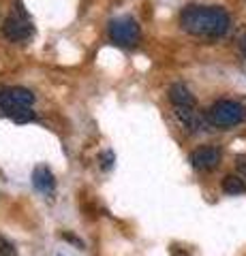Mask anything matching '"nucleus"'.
Here are the masks:
<instances>
[{"label": "nucleus", "instance_id": "20e7f679", "mask_svg": "<svg viewBox=\"0 0 246 256\" xmlns=\"http://www.w3.org/2000/svg\"><path fill=\"white\" fill-rule=\"evenodd\" d=\"M3 34L9 38V41H13V43L26 41V38L33 36V24H30L26 11H24L22 6L5 20V24H3Z\"/></svg>", "mask_w": 246, "mask_h": 256}, {"label": "nucleus", "instance_id": "9b49d317", "mask_svg": "<svg viewBox=\"0 0 246 256\" xmlns=\"http://www.w3.org/2000/svg\"><path fill=\"white\" fill-rule=\"evenodd\" d=\"M223 190L227 194H244L246 192V182L240 178V175H227L223 180Z\"/></svg>", "mask_w": 246, "mask_h": 256}, {"label": "nucleus", "instance_id": "dca6fc26", "mask_svg": "<svg viewBox=\"0 0 246 256\" xmlns=\"http://www.w3.org/2000/svg\"><path fill=\"white\" fill-rule=\"evenodd\" d=\"M240 50H242V54L246 56V34L242 36V41H240Z\"/></svg>", "mask_w": 246, "mask_h": 256}, {"label": "nucleus", "instance_id": "1a4fd4ad", "mask_svg": "<svg viewBox=\"0 0 246 256\" xmlns=\"http://www.w3.org/2000/svg\"><path fill=\"white\" fill-rule=\"evenodd\" d=\"M33 186L39 192H43V194H52V192L56 190V178H54V173L47 169V166L39 164L33 171Z\"/></svg>", "mask_w": 246, "mask_h": 256}, {"label": "nucleus", "instance_id": "f8f14e48", "mask_svg": "<svg viewBox=\"0 0 246 256\" xmlns=\"http://www.w3.org/2000/svg\"><path fill=\"white\" fill-rule=\"evenodd\" d=\"M99 162H101V169H103V171H109V169L114 166V162H116L114 152H112V150L101 152V154H99Z\"/></svg>", "mask_w": 246, "mask_h": 256}, {"label": "nucleus", "instance_id": "4468645a", "mask_svg": "<svg viewBox=\"0 0 246 256\" xmlns=\"http://www.w3.org/2000/svg\"><path fill=\"white\" fill-rule=\"evenodd\" d=\"M235 166H237V173L242 175V180L246 182V156H237Z\"/></svg>", "mask_w": 246, "mask_h": 256}, {"label": "nucleus", "instance_id": "39448f33", "mask_svg": "<svg viewBox=\"0 0 246 256\" xmlns=\"http://www.w3.org/2000/svg\"><path fill=\"white\" fill-rule=\"evenodd\" d=\"M188 162L197 171H214L220 164V150L210 148V146L197 148V150L190 152Z\"/></svg>", "mask_w": 246, "mask_h": 256}, {"label": "nucleus", "instance_id": "6e6552de", "mask_svg": "<svg viewBox=\"0 0 246 256\" xmlns=\"http://www.w3.org/2000/svg\"><path fill=\"white\" fill-rule=\"evenodd\" d=\"M0 96L11 102V105H20V107H30L35 102V94L28 88H20V86H11V88H3Z\"/></svg>", "mask_w": 246, "mask_h": 256}, {"label": "nucleus", "instance_id": "0eeeda50", "mask_svg": "<svg viewBox=\"0 0 246 256\" xmlns=\"http://www.w3.org/2000/svg\"><path fill=\"white\" fill-rule=\"evenodd\" d=\"M0 116L5 118H11L15 124H26V122H33L37 118L35 111L30 107H20V105H11V102H7L3 96H0Z\"/></svg>", "mask_w": 246, "mask_h": 256}, {"label": "nucleus", "instance_id": "f3484780", "mask_svg": "<svg viewBox=\"0 0 246 256\" xmlns=\"http://www.w3.org/2000/svg\"><path fill=\"white\" fill-rule=\"evenodd\" d=\"M56 256H62V254H56Z\"/></svg>", "mask_w": 246, "mask_h": 256}, {"label": "nucleus", "instance_id": "ddd939ff", "mask_svg": "<svg viewBox=\"0 0 246 256\" xmlns=\"http://www.w3.org/2000/svg\"><path fill=\"white\" fill-rule=\"evenodd\" d=\"M0 256H18V252H15V246L5 235H0Z\"/></svg>", "mask_w": 246, "mask_h": 256}, {"label": "nucleus", "instance_id": "423d86ee", "mask_svg": "<svg viewBox=\"0 0 246 256\" xmlns=\"http://www.w3.org/2000/svg\"><path fill=\"white\" fill-rule=\"evenodd\" d=\"M173 116L182 124V128H186L188 132L203 130V118L197 114L195 107H173Z\"/></svg>", "mask_w": 246, "mask_h": 256}, {"label": "nucleus", "instance_id": "f03ea898", "mask_svg": "<svg viewBox=\"0 0 246 256\" xmlns=\"http://www.w3.org/2000/svg\"><path fill=\"white\" fill-rule=\"evenodd\" d=\"M205 120L216 128H233L237 124L246 122V107L237 100H216L214 105L205 111Z\"/></svg>", "mask_w": 246, "mask_h": 256}, {"label": "nucleus", "instance_id": "f257e3e1", "mask_svg": "<svg viewBox=\"0 0 246 256\" xmlns=\"http://www.w3.org/2000/svg\"><path fill=\"white\" fill-rule=\"evenodd\" d=\"M231 20L223 6L188 4L180 13V28L190 36L201 38H220L227 34Z\"/></svg>", "mask_w": 246, "mask_h": 256}, {"label": "nucleus", "instance_id": "7ed1b4c3", "mask_svg": "<svg viewBox=\"0 0 246 256\" xmlns=\"http://www.w3.org/2000/svg\"><path fill=\"white\" fill-rule=\"evenodd\" d=\"M109 41L118 47H135L139 43V24L135 22L131 15H122V18H114L107 26Z\"/></svg>", "mask_w": 246, "mask_h": 256}, {"label": "nucleus", "instance_id": "2eb2a0df", "mask_svg": "<svg viewBox=\"0 0 246 256\" xmlns=\"http://www.w3.org/2000/svg\"><path fill=\"white\" fill-rule=\"evenodd\" d=\"M62 237H65V239H67V242H71V244H75L77 248H84V242H82V239H77V237H73V235H69V233H65V235H62Z\"/></svg>", "mask_w": 246, "mask_h": 256}, {"label": "nucleus", "instance_id": "9d476101", "mask_svg": "<svg viewBox=\"0 0 246 256\" xmlns=\"http://www.w3.org/2000/svg\"><path fill=\"white\" fill-rule=\"evenodd\" d=\"M169 100H171L173 107H195L193 94H190L188 88L182 86V84H173L169 88Z\"/></svg>", "mask_w": 246, "mask_h": 256}]
</instances>
